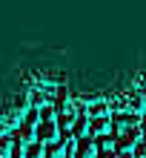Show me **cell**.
Segmentation results:
<instances>
[{
	"mask_svg": "<svg viewBox=\"0 0 146 158\" xmlns=\"http://www.w3.org/2000/svg\"><path fill=\"white\" fill-rule=\"evenodd\" d=\"M112 127L117 129V135H126V132H132V129H140L138 115H135V112H117L112 118Z\"/></svg>",
	"mask_w": 146,
	"mask_h": 158,
	"instance_id": "6da1fadb",
	"label": "cell"
},
{
	"mask_svg": "<svg viewBox=\"0 0 146 158\" xmlns=\"http://www.w3.org/2000/svg\"><path fill=\"white\" fill-rule=\"evenodd\" d=\"M72 158H97V144L92 138H80L77 144H72Z\"/></svg>",
	"mask_w": 146,
	"mask_h": 158,
	"instance_id": "7a4b0ae2",
	"label": "cell"
},
{
	"mask_svg": "<svg viewBox=\"0 0 146 158\" xmlns=\"http://www.w3.org/2000/svg\"><path fill=\"white\" fill-rule=\"evenodd\" d=\"M37 138L40 144H49L57 138V124H54V118H43V124H37Z\"/></svg>",
	"mask_w": 146,
	"mask_h": 158,
	"instance_id": "3957f363",
	"label": "cell"
},
{
	"mask_svg": "<svg viewBox=\"0 0 146 158\" xmlns=\"http://www.w3.org/2000/svg\"><path fill=\"white\" fill-rule=\"evenodd\" d=\"M97 158H117V150H115V141H109V138H103L97 147Z\"/></svg>",
	"mask_w": 146,
	"mask_h": 158,
	"instance_id": "277c9868",
	"label": "cell"
},
{
	"mask_svg": "<svg viewBox=\"0 0 146 158\" xmlns=\"http://www.w3.org/2000/svg\"><path fill=\"white\" fill-rule=\"evenodd\" d=\"M23 158H46V147H43L40 141H37V144H29V147L23 150Z\"/></svg>",
	"mask_w": 146,
	"mask_h": 158,
	"instance_id": "5b68a950",
	"label": "cell"
},
{
	"mask_svg": "<svg viewBox=\"0 0 146 158\" xmlns=\"http://www.w3.org/2000/svg\"><path fill=\"white\" fill-rule=\"evenodd\" d=\"M89 129H92L95 135H103L109 129V118H89Z\"/></svg>",
	"mask_w": 146,
	"mask_h": 158,
	"instance_id": "8992f818",
	"label": "cell"
},
{
	"mask_svg": "<svg viewBox=\"0 0 146 158\" xmlns=\"http://www.w3.org/2000/svg\"><path fill=\"white\" fill-rule=\"evenodd\" d=\"M86 129H89V121L80 118L77 124H72V135H77V141H80V138H86Z\"/></svg>",
	"mask_w": 146,
	"mask_h": 158,
	"instance_id": "52a82bcc",
	"label": "cell"
},
{
	"mask_svg": "<svg viewBox=\"0 0 146 158\" xmlns=\"http://www.w3.org/2000/svg\"><path fill=\"white\" fill-rule=\"evenodd\" d=\"M135 158H146V138H140L135 144Z\"/></svg>",
	"mask_w": 146,
	"mask_h": 158,
	"instance_id": "ba28073f",
	"label": "cell"
},
{
	"mask_svg": "<svg viewBox=\"0 0 146 158\" xmlns=\"http://www.w3.org/2000/svg\"><path fill=\"white\" fill-rule=\"evenodd\" d=\"M9 155V141H0V158Z\"/></svg>",
	"mask_w": 146,
	"mask_h": 158,
	"instance_id": "9c48e42d",
	"label": "cell"
},
{
	"mask_svg": "<svg viewBox=\"0 0 146 158\" xmlns=\"http://www.w3.org/2000/svg\"><path fill=\"white\" fill-rule=\"evenodd\" d=\"M60 152H63V147H60V144H54V147H52V155H54V158H60Z\"/></svg>",
	"mask_w": 146,
	"mask_h": 158,
	"instance_id": "30bf717a",
	"label": "cell"
}]
</instances>
